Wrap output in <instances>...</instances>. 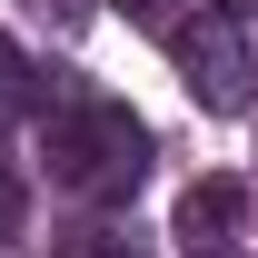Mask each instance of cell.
I'll list each match as a JSON object with an SVG mask.
<instances>
[{
  "label": "cell",
  "instance_id": "obj_4",
  "mask_svg": "<svg viewBox=\"0 0 258 258\" xmlns=\"http://www.w3.org/2000/svg\"><path fill=\"white\" fill-rule=\"evenodd\" d=\"M40 99V80H30V60H20V50H10V40H0V129L20 119V109H30Z\"/></svg>",
  "mask_w": 258,
  "mask_h": 258
},
{
  "label": "cell",
  "instance_id": "obj_2",
  "mask_svg": "<svg viewBox=\"0 0 258 258\" xmlns=\"http://www.w3.org/2000/svg\"><path fill=\"white\" fill-rule=\"evenodd\" d=\"M169 60H179V80H189L199 109H248L258 99V60L248 40H238V20H169Z\"/></svg>",
  "mask_w": 258,
  "mask_h": 258
},
{
  "label": "cell",
  "instance_id": "obj_6",
  "mask_svg": "<svg viewBox=\"0 0 258 258\" xmlns=\"http://www.w3.org/2000/svg\"><path fill=\"white\" fill-rule=\"evenodd\" d=\"M129 20H149V30H169L179 10H169V0H129Z\"/></svg>",
  "mask_w": 258,
  "mask_h": 258
},
{
  "label": "cell",
  "instance_id": "obj_5",
  "mask_svg": "<svg viewBox=\"0 0 258 258\" xmlns=\"http://www.w3.org/2000/svg\"><path fill=\"white\" fill-rule=\"evenodd\" d=\"M0 238H20V169L0 159Z\"/></svg>",
  "mask_w": 258,
  "mask_h": 258
},
{
  "label": "cell",
  "instance_id": "obj_7",
  "mask_svg": "<svg viewBox=\"0 0 258 258\" xmlns=\"http://www.w3.org/2000/svg\"><path fill=\"white\" fill-rule=\"evenodd\" d=\"M209 10H219V20H258V0H209Z\"/></svg>",
  "mask_w": 258,
  "mask_h": 258
},
{
  "label": "cell",
  "instance_id": "obj_3",
  "mask_svg": "<svg viewBox=\"0 0 258 258\" xmlns=\"http://www.w3.org/2000/svg\"><path fill=\"white\" fill-rule=\"evenodd\" d=\"M228 228H238V179H199L179 199V238L209 258V248H228Z\"/></svg>",
  "mask_w": 258,
  "mask_h": 258
},
{
  "label": "cell",
  "instance_id": "obj_1",
  "mask_svg": "<svg viewBox=\"0 0 258 258\" xmlns=\"http://www.w3.org/2000/svg\"><path fill=\"white\" fill-rule=\"evenodd\" d=\"M50 179L70 199L109 209V199H129L149 179V129L129 119L119 99H60L50 109Z\"/></svg>",
  "mask_w": 258,
  "mask_h": 258
}]
</instances>
